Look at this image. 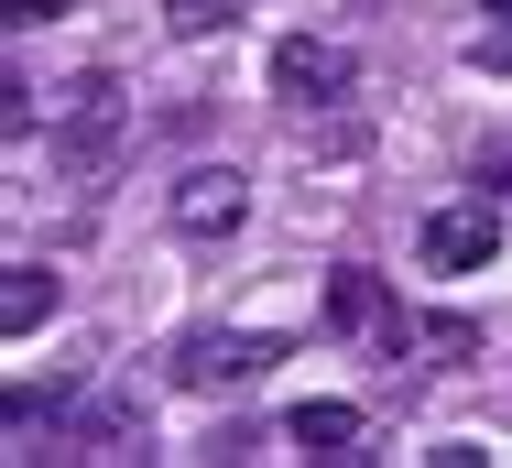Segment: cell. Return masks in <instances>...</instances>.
<instances>
[{"label":"cell","instance_id":"obj_1","mask_svg":"<svg viewBox=\"0 0 512 468\" xmlns=\"http://www.w3.org/2000/svg\"><path fill=\"white\" fill-rule=\"evenodd\" d=\"M120 142H131V88L109 66L77 77V88H55V175H109Z\"/></svg>","mask_w":512,"mask_h":468},{"label":"cell","instance_id":"obj_2","mask_svg":"<svg viewBox=\"0 0 512 468\" xmlns=\"http://www.w3.org/2000/svg\"><path fill=\"white\" fill-rule=\"evenodd\" d=\"M164 218H175V240L218 251V240H240V218H251V175H240V164H197V175H175Z\"/></svg>","mask_w":512,"mask_h":468},{"label":"cell","instance_id":"obj_3","mask_svg":"<svg viewBox=\"0 0 512 468\" xmlns=\"http://www.w3.org/2000/svg\"><path fill=\"white\" fill-rule=\"evenodd\" d=\"M284 360L273 338H251V327H207V338H186V360H175V381L186 392H240V381H262Z\"/></svg>","mask_w":512,"mask_h":468},{"label":"cell","instance_id":"obj_4","mask_svg":"<svg viewBox=\"0 0 512 468\" xmlns=\"http://www.w3.org/2000/svg\"><path fill=\"white\" fill-rule=\"evenodd\" d=\"M349 44H316V33H284L273 44V98L284 109H327V98H349Z\"/></svg>","mask_w":512,"mask_h":468},{"label":"cell","instance_id":"obj_5","mask_svg":"<svg viewBox=\"0 0 512 468\" xmlns=\"http://www.w3.org/2000/svg\"><path fill=\"white\" fill-rule=\"evenodd\" d=\"M414 251H425V273H480V262L502 251V207H491V196H469V207H436Z\"/></svg>","mask_w":512,"mask_h":468},{"label":"cell","instance_id":"obj_6","mask_svg":"<svg viewBox=\"0 0 512 468\" xmlns=\"http://www.w3.org/2000/svg\"><path fill=\"white\" fill-rule=\"evenodd\" d=\"M327 327H349V338H382V349L404 360V316H393L382 273H338V283H327Z\"/></svg>","mask_w":512,"mask_h":468},{"label":"cell","instance_id":"obj_7","mask_svg":"<svg viewBox=\"0 0 512 468\" xmlns=\"http://www.w3.org/2000/svg\"><path fill=\"white\" fill-rule=\"evenodd\" d=\"M284 447H295V458H360V403H295V414H284Z\"/></svg>","mask_w":512,"mask_h":468},{"label":"cell","instance_id":"obj_8","mask_svg":"<svg viewBox=\"0 0 512 468\" xmlns=\"http://www.w3.org/2000/svg\"><path fill=\"white\" fill-rule=\"evenodd\" d=\"M44 316H55V273L44 262H11L0 273V338H33Z\"/></svg>","mask_w":512,"mask_h":468},{"label":"cell","instance_id":"obj_9","mask_svg":"<svg viewBox=\"0 0 512 468\" xmlns=\"http://www.w3.org/2000/svg\"><path fill=\"white\" fill-rule=\"evenodd\" d=\"M240 11H251V0H164V33H175V44H207V33H229Z\"/></svg>","mask_w":512,"mask_h":468},{"label":"cell","instance_id":"obj_10","mask_svg":"<svg viewBox=\"0 0 512 468\" xmlns=\"http://www.w3.org/2000/svg\"><path fill=\"white\" fill-rule=\"evenodd\" d=\"M469 66H480V77H512V22H502V11L469 33Z\"/></svg>","mask_w":512,"mask_h":468},{"label":"cell","instance_id":"obj_11","mask_svg":"<svg viewBox=\"0 0 512 468\" xmlns=\"http://www.w3.org/2000/svg\"><path fill=\"white\" fill-rule=\"evenodd\" d=\"M491 186H502V196H512V164H502V175H491Z\"/></svg>","mask_w":512,"mask_h":468},{"label":"cell","instance_id":"obj_12","mask_svg":"<svg viewBox=\"0 0 512 468\" xmlns=\"http://www.w3.org/2000/svg\"><path fill=\"white\" fill-rule=\"evenodd\" d=\"M491 11H502V22H512V0H491Z\"/></svg>","mask_w":512,"mask_h":468}]
</instances>
